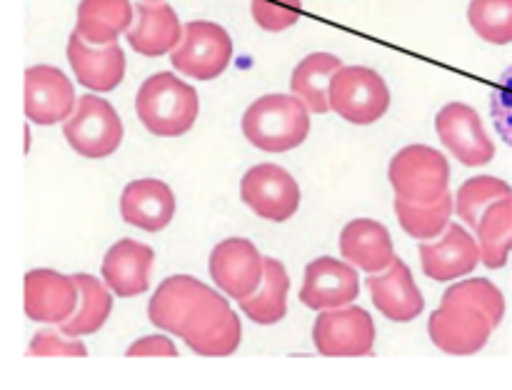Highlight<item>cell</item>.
Instances as JSON below:
<instances>
[{
    "instance_id": "1",
    "label": "cell",
    "mask_w": 512,
    "mask_h": 390,
    "mask_svg": "<svg viewBox=\"0 0 512 390\" xmlns=\"http://www.w3.org/2000/svg\"><path fill=\"white\" fill-rule=\"evenodd\" d=\"M135 113L148 133L158 138H178L198 120V90L175 73L150 75L135 95Z\"/></svg>"
},
{
    "instance_id": "2",
    "label": "cell",
    "mask_w": 512,
    "mask_h": 390,
    "mask_svg": "<svg viewBox=\"0 0 512 390\" xmlns=\"http://www.w3.org/2000/svg\"><path fill=\"white\" fill-rule=\"evenodd\" d=\"M310 133V110L298 95L268 93L248 105L243 135L265 153H288L305 143Z\"/></svg>"
},
{
    "instance_id": "3",
    "label": "cell",
    "mask_w": 512,
    "mask_h": 390,
    "mask_svg": "<svg viewBox=\"0 0 512 390\" xmlns=\"http://www.w3.org/2000/svg\"><path fill=\"white\" fill-rule=\"evenodd\" d=\"M223 295L193 275H170L153 293L148 318L155 328L185 338Z\"/></svg>"
},
{
    "instance_id": "4",
    "label": "cell",
    "mask_w": 512,
    "mask_h": 390,
    "mask_svg": "<svg viewBox=\"0 0 512 390\" xmlns=\"http://www.w3.org/2000/svg\"><path fill=\"white\" fill-rule=\"evenodd\" d=\"M388 178L398 198L435 203L448 193L450 165L448 158L430 145H405L390 160Z\"/></svg>"
},
{
    "instance_id": "5",
    "label": "cell",
    "mask_w": 512,
    "mask_h": 390,
    "mask_svg": "<svg viewBox=\"0 0 512 390\" xmlns=\"http://www.w3.org/2000/svg\"><path fill=\"white\" fill-rule=\"evenodd\" d=\"M390 90L383 75L365 65H343L330 83V110L353 125H373L388 113Z\"/></svg>"
},
{
    "instance_id": "6",
    "label": "cell",
    "mask_w": 512,
    "mask_h": 390,
    "mask_svg": "<svg viewBox=\"0 0 512 390\" xmlns=\"http://www.w3.org/2000/svg\"><path fill=\"white\" fill-rule=\"evenodd\" d=\"M123 120L108 100L98 95H80L73 115L63 123L70 148L83 158H108L123 143Z\"/></svg>"
},
{
    "instance_id": "7",
    "label": "cell",
    "mask_w": 512,
    "mask_h": 390,
    "mask_svg": "<svg viewBox=\"0 0 512 390\" xmlns=\"http://www.w3.org/2000/svg\"><path fill=\"white\" fill-rule=\"evenodd\" d=\"M233 60V38L228 30L210 20H190L183 28V40L170 53L178 73L195 80H215Z\"/></svg>"
},
{
    "instance_id": "8",
    "label": "cell",
    "mask_w": 512,
    "mask_h": 390,
    "mask_svg": "<svg viewBox=\"0 0 512 390\" xmlns=\"http://www.w3.org/2000/svg\"><path fill=\"white\" fill-rule=\"evenodd\" d=\"M313 343L328 358H365L375 348V323L360 305L320 310L313 325Z\"/></svg>"
},
{
    "instance_id": "9",
    "label": "cell",
    "mask_w": 512,
    "mask_h": 390,
    "mask_svg": "<svg viewBox=\"0 0 512 390\" xmlns=\"http://www.w3.org/2000/svg\"><path fill=\"white\" fill-rule=\"evenodd\" d=\"M240 198L258 218L285 223L300 208V185L280 165L260 163L240 180Z\"/></svg>"
},
{
    "instance_id": "10",
    "label": "cell",
    "mask_w": 512,
    "mask_h": 390,
    "mask_svg": "<svg viewBox=\"0 0 512 390\" xmlns=\"http://www.w3.org/2000/svg\"><path fill=\"white\" fill-rule=\"evenodd\" d=\"M208 270L213 283L240 303L263 285L265 258L248 238H228L213 248Z\"/></svg>"
},
{
    "instance_id": "11",
    "label": "cell",
    "mask_w": 512,
    "mask_h": 390,
    "mask_svg": "<svg viewBox=\"0 0 512 390\" xmlns=\"http://www.w3.org/2000/svg\"><path fill=\"white\" fill-rule=\"evenodd\" d=\"M493 323L483 310L465 303H440L430 315V340L448 355H473L488 345Z\"/></svg>"
},
{
    "instance_id": "12",
    "label": "cell",
    "mask_w": 512,
    "mask_h": 390,
    "mask_svg": "<svg viewBox=\"0 0 512 390\" xmlns=\"http://www.w3.org/2000/svg\"><path fill=\"white\" fill-rule=\"evenodd\" d=\"M25 118L35 125H58L73 115L75 88L55 65H30L25 70Z\"/></svg>"
},
{
    "instance_id": "13",
    "label": "cell",
    "mask_w": 512,
    "mask_h": 390,
    "mask_svg": "<svg viewBox=\"0 0 512 390\" xmlns=\"http://www.w3.org/2000/svg\"><path fill=\"white\" fill-rule=\"evenodd\" d=\"M78 285L73 275H63L53 268H35L25 273L23 308L35 323L63 325L78 308Z\"/></svg>"
},
{
    "instance_id": "14",
    "label": "cell",
    "mask_w": 512,
    "mask_h": 390,
    "mask_svg": "<svg viewBox=\"0 0 512 390\" xmlns=\"http://www.w3.org/2000/svg\"><path fill=\"white\" fill-rule=\"evenodd\" d=\"M435 130L445 148L468 168L488 165L495 158V145L485 133L478 110L465 103H448L435 115Z\"/></svg>"
},
{
    "instance_id": "15",
    "label": "cell",
    "mask_w": 512,
    "mask_h": 390,
    "mask_svg": "<svg viewBox=\"0 0 512 390\" xmlns=\"http://www.w3.org/2000/svg\"><path fill=\"white\" fill-rule=\"evenodd\" d=\"M360 295V278L355 265L348 260L315 258L305 268L303 288H300V303L310 310H330L343 308V305L355 303Z\"/></svg>"
},
{
    "instance_id": "16",
    "label": "cell",
    "mask_w": 512,
    "mask_h": 390,
    "mask_svg": "<svg viewBox=\"0 0 512 390\" xmlns=\"http://www.w3.org/2000/svg\"><path fill=\"white\" fill-rule=\"evenodd\" d=\"M423 273L438 283H450L473 273L480 263V245L463 225L448 223L438 240H425L420 245Z\"/></svg>"
},
{
    "instance_id": "17",
    "label": "cell",
    "mask_w": 512,
    "mask_h": 390,
    "mask_svg": "<svg viewBox=\"0 0 512 390\" xmlns=\"http://www.w3.org/2000/svg\"><path fill=\"white\" fill-rule=\"evenodd\" d=\"M68 63L73 68L75 80L88 90L110 93L125 78V53L120 45H95L88 43L78 30L68 38Z\"/></svg>"
},
{
    "instance_id": "18",
    "label": "cell",
    "mask_w": 512,
    "mask_h": 390,
    "mask_svg": "<svg viewBox=\"0 0 512 390\" xmlns=\"http://www.w3.org/2000/svg\"><path fill=\"white\" fill-rule=\"evenodd\" d=\"M375 308L393 323H410L425 308V298L415 285L413 273L400 258H395L383 273H370L365 280Z\"/></svg>"
},
{
    "instance_id": "19",
    "label": "cell",
    "mask_w": 512,
    "mask_h": 390,
    "mask_svg": "<svg viewBox=\"0 0 512 390\" xmlns=\"http://www.w3.org/2000/svg\"><path fill=\"white\" fill-rule=\"evenodd\" d=\"M155 263V250L133 238H123L105 253L100 273L105 285L118 298H135L150 288V270Z\"/></svg>"
},
{
    "instance_id": "20",
    "label": "cell",
    "mask_w": 512,
    "mask_h": 390,
    "mask_svg": "<svg viewBox=\"0 0 512 390\" xmlns=\"http://www.w3.org/2000/svg\"><path fill=\"white\" fill-rule=\"evenodd\" d=\"M135 20L130 30L125 33L128 45L135 53L145 55V58H158V55L173 53L183 40L185 25L178 20V13L170 8L163 0H143L135 5Z\"/></svg>"
},
{
    "instance_id": "21",
    "label": "cell",
    "mask_w": 512,
    "mask_h": 390,
    "mask_svg": "<svg viewBox=\"0 0 512 390\" xmlns=\"http://www.w3.org/2000/svg\"><path fill=\"white\" fill-rule=\"evenodd\" d=\"M175 193L168 183L155 178L133 180L120 195V215L128 225L148 233L168 228L175 215Z\"/></svg>"
},
{
    "instance_id": "22",
    "label": "cell",
    "mask_w": 512,
    "mask_h": 390,
    "mask_svg": "<svg viewBox=\"0 0 512 390\" xmlns=\"http://www.w3.org/2000/svg\"><path fill=\"white\" fill-rule=\"evenodd\" d=\"M340 253L355 268L365 273H383L395 260L393 238L378 220H350L340 233Z\"/></svg>"
},
{
    "instance_id": "23",
    "label": "cell",
    "mask_w": 512,
    "mask_h": 390,
    "mask_svg": "<svg viewBox=\"0 0 512 390\" xmlns=\"http://www.w3.org/2000/svg\"><path fill=\"white\" fill-rule=\"evenodd\" d=\"M183 340L193 353L205 355V358H225L238 350L243 340V325L228 300L220 298Z\"/></svg>"
},
{
    "instance_id": "24",
    "label": "cell",
    "mask_w": 512,
    "mask_h": 390,
    "mask_svg": "<svg viewBox=\"0 0 512 390\" xmlns=\"http://www.w3.org/2000/svg\"><path fill=\"white\" fill-rule=\"evenodd\" d=\"M343 68V60L333 53H310L295 65L290 75V93L298 95L310 113H328L330 110V83L335 73Z\"/></svg>"
},
{
    "instance_id": "25",
    "label": "cell",
    "mask_w": 512,
    "mask_h": 390,
    "mask_svg": "<svg viewBox=\"0 0 512 390\" xmlns=\"http://www.w3.org/2000/svg\"><path fill=\"white\" fill-rule=\"evenodd\" d=\"M135 23V8L130 0H80L75 30L88 43L108 45L128 33Z\"/></svg>"
},
{
    "instance_id": "26",
    "label": "cell",
    "mask_w": 512,
    "mask_h": 390,
    "mask_svg": "<svg viewBox=\"0 0 512 390\" xmlns=\"http://www.w3.org/2000/svg\"><path fill=\"white\" fill-rule=\"evenodd\" d=\"M75 285H78V308L75 313L65 320L63 325H58L65 335L70 338H80V335L98 333L105 323H108L110 313H113V290L105 285V280L100 283L95 275L90 273H78L73 275Z\"/></svg>"
},
{
    "instance_id": "27",
    "label": "cell",
    "mask_w": 512,
    "mask_h": 390,
    "mask_svg": "<svg viewBox=\"0 0 512 390\" xmlns=\"http://www.w3.org/2000/svg\"><path fill=\"white\" fill-rule=\"evenodd\" d=\"M288 270L280 260L265 258L263 285L250 298L240 300V310L258 325H275L288 313Z\"/></svg>"
},
{
    "instance_id": "28",
    "label": "cell",
    "mask_w": 512,
    "mask_h": 390,
    "mask_svg": "<svg viewBox=\"0 0 512 390\" xmlns=\"http://www.w3.org/2000/svg\"><path fill=\"white\" fill-rule=\"evenodd\" d=\"M475 233H478L480 260L485 268H503L512 250V193L498 198L483 210Z\"/></svg>"
},
{
    "instance_id": "29",
    "label": "cell",
    "mask_w": 512,
    "mask_h": 390,
    "mask_svg": "<svg viewBox=\"0 0 512 390\" xmlns=\"http://www.w3.org/2000/svg\"><path fill=\"white\" fill-rule=\"evenodd\" d=\"M393 205L400 228L415 240H435L438 235H443L450 223V215L455 213V198L450 195V190L435 203H410V200L395 195Z\"/></svg>"
},
{
    "instance_id": "30",
    "label": "cell",
    "mask_w": 512,
    "mask_h": 390,
    "mask_svg": "<svg viewBox=\"0 0 512 390\" xmlns=\"http://www.w3.org/2000/svg\"><path fill=\"white\" fill-rule=\"evenodd\" d=\"M512 193V185L505 180L493 178V175H478V178H470L460 185L458 198H455V213L470 228H478L480 215L488 208L490 203H495L498 198Z\"/></svg>"
},
{
    "instance_id": "31",
    "label": "cell",
    "mask_w": 512,
    "mask_h": 390,
    "mask_svg": "<svg viewBox=\"0 0 512 390\" xmlns=\"http://www.w3.org/2000/svg\"><path fill=\"white\" fill-rule=\"evenodd\" d=\"M468 20L485 43H512V0H470Z\"/></svg>"
},
{
    "instance_id": "32",
    "label": "cell",
    "mask_w": 512,
    "mask_h": 390,
    "mask_svg": "<svg viewBox=\"0 0 512 390\" xmlns=\"http://www.w3.org/2000/svg\"><path fill=\"white\" fill-rule=\"evenodd\" d=\"M443 303H465L483 310L493 328H498L505 318V295L488 278H470L458 285H450L443 295Z\"/></svg>"
},
{
    "instance_id": "33",
    "label": "cell",
    "mask_w": 512,
    "mask_h": 390,
    "mask_svg": "<svg viewBox=\"0 0 512 390\" xmlns=\"http://www.w3.org/2000/svg\"><path fill=\"white\" fill-rule=\"evenodd\" d=\"M250 13L263 30L280 33V30H288L290 25L298 23L303 3L300 0H253Z\"/></svg>"
},
{
    "instance_id": "34",
    "label": "cell",
    "mask_w": 512,
    "mask_h": 390,
    "mask_svg": "<svg viewBox=\"0 0 512 390\" xmlns=\"http://www.w3.org/2000/svg\"><path fill=\"white\" fill-rule=\"evenodd\" d=\"M28 355H33V358H55V355L58 358H85L88 348L78 338L65 335L63 330L60 333H55V330H40L30 340Z\"/></svg>"
},
{
    "instance_id": "35",
    "label": "cell",
    "mask_w": 512,
    "mask_h": 390,
    "mask_svg": "<svg viewBox=\"0 0 512 390\" xmlns=\"http://www.w3.org/2000/svg\"><path fill=\"white\" fill-rule=\"evenodd\" d=\"M490 115L500 138L512 148V65L500 75L493 95H490Z\"/></svg>"
},
{
    "instance_id": "36",
    "label": "cell",
    "mask_w": 512,
    "mask_h": 390,
    "mask_svg": "<svg viewBox=\"0 0 512 390\" xmlns=\"http://www.w3.org/2000/svg\"><path fill=\"white\" fill-rule=\"evenodd\" d=\"M130 358H175L178 348L165 335H145L128 348Z\"/></svg>"
},
{
    "instance_id": "37",
    "label": "cell",
    "mask_w": 512,
    "mask_h": 390,
    "mask_svg": "<svg viewBox=\"0 0 512 390\" xmlns=\"http://www.w3.org/2000/svg\"><path fill=\"white\" fill-rule=\"evenodd\" d=\"M150 3H155V0H150Z\"/></svg>"
}]
</instances>
